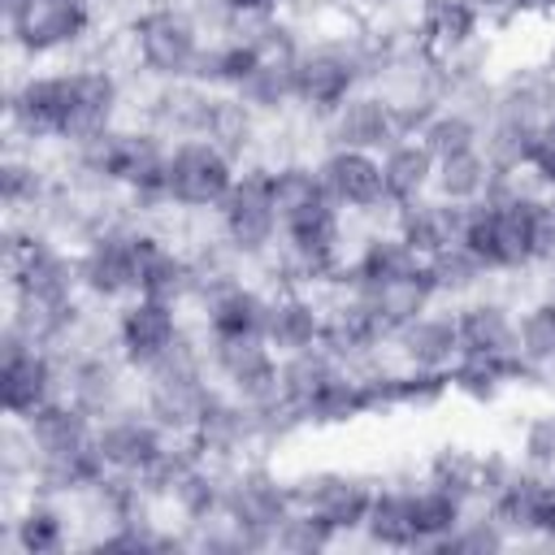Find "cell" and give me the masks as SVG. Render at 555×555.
Masks as SVG:
<instances>
[{"instance_id": "obj_11", "label": "cell", "mask_w": 555, "mask_h": 555, "mask_svg": "<svg viewBox=\"0 0 555 555\" xmlns=\"http://www.w3.org/2000/svg\"><path fill=\"white\" fill-rule=\"evenodd\" d=\"M373 490H377V481L364 477V473H351V468H304V473L291 477L295 507L317 512L343 542L360 538Z\"/></svg>"}, {"instance_id": "obj_2", "label": "cell", "mask_w": 555, "mask_h": 555, "mask_svg": "<svg viewBox=\"0 0 555 555\" xmlns=\"http://www.w3.org/2000/svg\"><path fill=\"white\" fill-rule=\"evenodd\" d=\"M126 56L134 65L130 78H147V82H186L199 48H204V30L195 22V13L186 9V0H152L139 4L126 17Z\"/></svg>"}, {"instance_id": "obj_13", "label": "cell", "mask_w": 555, "mask_h": 555, "mask_svg": "<svg viewBox=\"0 0 555 555\" xmlns=\"http://www.w3.org/2000/svg\"><path fill=\"white\" fill-rule=\"evenodd\" d=\"M191 438H195V447H199L208 460H217V464H243V460L269 451V434H264L260 408H251V403L225 395L221 386H217L212 403L204 408L199 425L191 429Z\"/></svg>"}, {"instance_id": "obj_28", "label": "cell", "mask_w": 555, "mask_h": 555, "mask_svg": "<svg viewBox=\"0 0 555 555\" xmlns=\"http://www.w3.org/2000/svg\"><path fill=\"white\" fill-rule=\"evenodd\" d=\"M351 295H360V299L377 312V321H382L390 334H395L399 325L416 321L421 312H429L434 304H442L438 291H434V278H429V260L416 264V269H408V273H395V278H386V282H373V286H364V291H351Z\"/></svg>"}, {"instance_id": "obj_41", "label": "cell", "mask_w": 555, "mask_h": 555, "mask_svg": "<svg viewBox=\"0 0 555 555\" xmlns=\"http://www.w3.org/2000/svg\"><path fill=\"white\" fill-rule=\"evenodd\" d=\"M338 369H343V364H338L325 347H304V351L282 356V403L299 416V408H304Z\"/></svg>"}, {"instance_id": "obj_34", "label": "cell", "mask_w": 555, "mask_h": 555, "mask_svg": "<svg viewBox=\"0 0 555 555\" xmlns=\"http://www.w3.org/2000/svg\"><path fill=\"white\" fill-rule=\"evenodd\" d=\"M494 178L499 173L486 160V152L481 147H468V152H455V156H442L438 160V169H434V195L447 199V204L468 208V204H477V199L490 195Z\"/></svg>"}, {"instance_id": "obj_50", "label": "cell", "mask_w": 555, "mask_h": 555, "mask_svg": "<svg viewBox=\"0 0 555 555\" xmlns=\"http://www.w3.org/2000/svg\"><path fill=\"white\" fill-rule=\"evenodd\" d=\"M546 65H555V48H551V61H546Z\"/></svg>"}, {"instance_id": "obj_33", "label": "cell", "mask_w": 555, "mask_h": 555, "mask_svg": "<svg viewBox=\"0 0 555 555\" xmlns=\"http://www.w3.org/2000/svg\"><path fill=\"white\" fill-rule=\"evenodd\" d=\"M269 195H273V208H278L282 221L330 204V195L321 186V173H317V156H291V160L269 165Z\"/></svg>"}, {"instance_id": "obj_14", "label": "cell", "mask_w": 555, "mask_h": 555, "mask_svg": "<svg viewBox=\"0 0 555 555\" xmlns=\"http://www.w3.org/2000/svg\"><path fill=\"white\" fill-rule=\"evenodd\" d=\"M61 395H65V369L56 351L22 347V351L0 356V403L9 421H26Z\"/></svg>"}, {"instance_id": "obj_3", "label": "cell", "mask_w": 555, "mask_h": 555, "mask_svg": "<svg viewBox=\"0 0 555 555\" xmlns=\"http://www.w3.org/2000/svg\"><path fill=\"white\" fill-rule=\"evenodd\" d=\"M9 52L39 65L78 52L100 35V0H17L4 9Z\"/></svg>"}, {"instance_id": "obj_27", "label": "cell", "mask_w": 555, "mask_h": 555, "mask_svg": "<svg viewBox=\"0 0 555 555\" xmlns=\"http://www.w3.org/2000/svg\"><path fill=\"white\" fill-rule=\"evenodd\" d=\"M542 499H546V473L520 464L486 499V512L512 533V542H542Z\"/></svg>"}, {"instance_id": "obj_29", "label": "cell", "mask_w": 555, "mask_h": 555, "mask_svg": "<svg viewBox=\"0 0 555 555\" xmlns=\"http://www.w3.org/2000/svg\"><path fill=\"white\" fill-rule=\"evenodd\" d=\"M373 416V399H369V382L360 369H338L304 408H299V425L304 429H347L356 421Z\"/></svg>"}, {"instance_id": "obj_46", "label": "cell", "mask_w": 555, "mask_h": 555, "mask_svg": "<svg viewBox=\"0 0 555 555\" xmlns=\"http://www.w3.org/2000/svg\"><path fill=\"white\" fill-rule=\"evenodd\" d=\"M538 247H542V269L555 264V186L538 195Z\"/></svg>"}, {"instance_id": "obj_43", "label": "cell", "mask_w": 555, "mask_h": 555, "mask_svg": "<svg viewBox=\"0 0 555 555\" xmlns=\"http://www.w3.org/2000/svg\"><path fill=\"white\" fill-rule=\"evenodd\" d=\"M343 538L308 507H295L278 529H273V546L269 551H286V555H317V551H330L338 546Z\"/></svg>"}, {"instance_id": "obj_45", "label": "cell", "mask_w": 555, "mask_h": 555, "mask_svg": "<svg viewBox=\"0 0 555 555\" xmlns=\"http://www.w3.org/2000/svg\"><path fill=\"white\" fill-rule=\"evenodd\" d=\"M529 173L542 191L555 186V117L538 126V143H533V156H529Z\"/></svg>"}, {"instance_id": "obj_18", "label": "cell", "mask_w": 555, "mask_h": 555, "mask_svg": "<svg viewBox=\"0 0 555 555\" xmlns=\"http://www.w3.org/2000/svg\"><path fill=\"white\" fill-rule=\"evenodd\" d=\"M325 147H360V152H386L399 139L395 126V108L377 87H360L351 91L325 121Z\"/></svg>"}, {"instance_id": "obj_1", "label": "cell", "mask_w": 555, "mask_h": 555, "mask_svg": "<svg viewBox=\"0 0 555 555\" xmlns=\"http://www.w3.org/2000/svg\"><path fill=\"white\" fill-rule=\"evenodd\" d=\"M373 56H377V39L373 30L360 35H308L291 74H295V108L308 117H330L351 91L369 87L373 74Z\"/></svg>"}, {"instance_id": "obj_23", "label": "cell", "mask_w": 555, "mask_h": 555, "mask_svg": "<svg viewBox=\"0 0 555 555\" xmlns=\"http://www.w3.org/2000/svg\"><path fill=\"white\" fill-rule=\"evenodd\" d=\"M225 477H230V464H217V460H195L186 473L173 477V486L165 490L160 507L173 525H186V529H199L217 516H225Z\"/></svg>"}, {"instance_id": "obj_31", "label": "cell", "mask_w": 555, "mask_h": 555, "mask_svg": "<svg viewBox=\"0 0 555 555\" xmlns=\"http://www.w3.org/2000/svg\"><path fill=\"white\" fill-rule=\"evenodd\" d=\"M260 130H264V117L234 91H212V104H208V117H204V134L208 143H217L221 152H230L238 165H247L256 156V143H260Z\"/></svg>"}, {"instance_id": "obj_17", "label": "cell", "mask_w": 555, "mask_h": 555, "mask_svg": "<svg viewBox=\"0 0 555 555\" xmlns=\"http://www.w3.org/2000/svg\"><path fill=\"white\" fill-rule=\"evenodd\" d=\"M269 286L256 273H243L217 291H208L195 304V325L208 338H247V334H264V312H269Z\"/></svg>"}, {"instance_id": "obj_47", "label": "cell", "mask_w": 555, "mask_h": 555, "mask_svg": "<svg viewBox=\"0 0 555 555\" xmlns=\"http://www.w3.org/2000/svg\"><path fill=\"white\" fill-rule=\"evenodd\" d=\"M238 22H260V17H278V13H291L295 0H221Z\"/></svg>"}, {"instance_id": "obj_9", "label": "cell", "mask_w": 555, "mask_h": 555, "mask_svg": "<svg viewBox=\"0 0 555 555\" xmlns=\"http://www.w3.org/2000/svg\"><path fill=\"white\" fill-rule=\"evenodd\" d=\"M186 308L152 295H130L113 308V351L134 373H147L156 360H165L186 338Z\"/></svg>"}, {"instance_id": "obj_35", "label": "cell", "mask_w": 555, "mask_h": 555, "mask_svg": "<svg viewBox=\"0 0 555 555\" xmlns=\"http://www.w3.org/2000/svg\"><path fill=\"white\" fill-rule=\"evenodd\" d=\"M481 130H486V113L477 104H464V100H447L425 126H421V143L442 160V156H455V152H468V147H481Z\"/></svg>"}, {"instance_id": "obj_37", "label": "cell", "mask_w": 555, "mask_h": 555, "mask_svg": "<svg viewBox=\"0 0 555 555\" xmlns=\"http://www.w3.org/2000/svg\"><path fill=\"white\" fill-rule=\"evenodd\" d=\"M468 507H473V503L455 499L451 490H442V486L416 477V481H412V520H416L421 551H438V546L451 538V529L464 520Z\"/></svg>"}, {"instance_id": "obj_44", "label": "cell", "mask_w": 555, "mask_h": 555, "mask_svg": "<svg viewBox=\"0 0 555 555\" xmlns=\"http://www.w3.org/2000/svg\"><path fill=\"white\" fill-rule=\"evenodd\" d=\"M503 546H516L512 533L486 512V503H473L464 512V520L451 529V538L438 546V551H460V555H486V551H503Z\"/></svg>"}, {"instance_id": "obj_38", "label": "cell", "mask_w": 555, "mask_h": 555, "mask_svg": "<svg viewBox=\"0 0 555 555\" xmlns=\"http://www.w3.org/2000/svg\"><path fill=\"white\" fill-rule=\"evenodd\" d=\"M533 143H538V121H525V117H512V113H490L486 117L481 152L494 165V173H520V169H529Z\"/></svg>"}, {"instance_id": "obj_16", "label": "cell", "mask_w": 555, "mask_h": 555, "mask_svg": "<svg viewBox=\"0 0 555 555\" xmlns=\"http://www.w3.org/2000/svg\"><path fill=\"white\" fill-rule=\"evenodd\" d=\"M169 438L173 434H165L139 403H130V408H121V412H113L95 425L100 460H104L108 473H121V477H143L160 460Z\"/></svg>"}, {"instance_id": "obj_49", "label": "cell", "mask_w": 555, "mask_h": 555, "mask_svg": "<svg viewBox=\"0 0 555 555\" xmlns=\"http://www.w3.org/2000/svg\"><path fill=\"white\" fill-rule=\"evenodd\" d=\"M542 542H555V473H546V499H542Z\"/></svg>"}, {"instance_id": "obj_36", "label": "cell", "mask_w": 555, "mask_h": 555, "mask_svg": "<svg viewBox=\"0 0 555 555\" xmlns=\"http://www.w3.org/2000/svg\"><path fill=\"white\" fill-rule=\"evenodd\" d=\"M421 477L434 481V486H442V490H451V494L464 499V503H481L486 451H473V447H464V442H447V447H438V451L425 460Z\"/></svg>"}, {"instance_id": "obj_26", "label": "cell", "mask_w": 555, "mask_h": 555, "mask_svg": "<svg viewBox=\"0 0 555 555\" xmlns=\"http://www.w3.org/2000/svg\"><path fill=\"white\" fill-rule=\"evenodd\" d=\"M390 225L395 234L421 256V260H434L438 251L455 247L460 243V230H464V208L460 204H447L438 195H421L412 204H399L390 212Z\"/></svg>"}, {"instance_id": "obj_39", "label": "cell", "mask_w": 555, "mask_h": 555, "mask_svg": "<svg viewBox=\"0 0 555 555\" xmlns=\"http://www.w3.org/2000/svg\"><path fill=\"white\" fill-rule=\"evenodd\" d=\"M429 278H434V291H438L442 304H460V299H468V295H477L494 282V273L460 243L429 260Z\"/></svg>"}, {"instance_id": "obj_5", "label": "cell", "mask_w": 555, "mask_h": 555, "mask_svg": "<svg viewBox=\"0 0 555 555\" xmlns=\"http://www.w3.org/2000/svg\"><path fill=\"white\" fill-rule=\"evenodd\" d=\"M295 512L291 477H282L264 455L230 464L225 477V516L256 542V551L273 546V529Z\"/></svg>"}, {"instance_id": "obj_8", "label": "cell", "mask_w": 555, "mask_h": 555, "mask_svg": "<svg viewBox=\"0 0 555 555\" xmlns=\"http://www.w3.org/2000/svg\"><path fill=\"white\" fill-rule=\"evenodd\" d=\"M321 186L334 208H343L351 221L369 225H390L395 204L386 199L382 182V152H360V147H325L317 156Z\"/></svg>"}, {"instance_id": "obj_24", "label": "cell", "mask_w": 555, "mask_h": 555, "mask_svg": "<svg viewBox=\"0 0 555 555\" xmlns=\"http://www.w3.org/2000/svg\"><path fill=\"white\" fill-rule=\"evenodd\" d=\"M447 382H451L455 399L477 403V408H494L503 395L533 386V373L525 369L520 356H460L447 369Z\"/></svg>"}, {"instance_id": "obj_10", "label": "cell", "mask_w": 555, "mask_h": 555, "mask_svg": "<svg viewBox=\"0 0 555 555\" xmlns=\"http://www.w3.org/2000/svg\"><path fill=\"white\" fill-rule=\"evenodd\" d=\"M208 369L212 382L251 403V408H273L282 403V356L264 343V334H247V338H208Z\"/></svg>"}, {"instance_id": "obj_22", "label": "cell", "mask_w": 555, "mask_h": 555, "mask_svg": "<svg viewBox=\"0 0 555 555\" xmlns=\"http://www.w3.org/2000/svg\"><path fill=\"white\" fill-rule=\"evenodd\" d=\"M486 26L490 22L473 0H412V35L434 56H451L486 39Z\"/></svg>"}, {"instance_id": "obj_42", "label": "cell", "mask_w": 555, "mask_h": 555, "mask_svg": "<svg viewBox=\"0 0 555 555\" xmlns=\"http://www.w3.org/2000/svg\"><path fill=\"white\" fill-rule=\"evenodd\" d=\"M516 455L520 464L538 473H555V395L538 403L533 412H525L520 434H516Z\"/></svg>"}, {"instance_id": "obj_19", "label": "cell", "mask_w": 555, "mask_h": 555, "mask_svg": "<svg viewBox=\"0 0 555 555\" xmlns=\"http://www.w3.org/2000/svg\"><path fill=\"white\" fill-rule=\"evenodd\" d=\"M460 330V356H516V299L499 291H477L451 304Z\"/></svg>"}, {"instance_id": "obj_40", "label": "cell", "mask_w": 555, "mask_h": 555, "mask_svg": "<svg viewBox=\"0 0 555 555\" xmlns=\"http://www.w3.org/2000/svg\"><path fill=\"white\" fill-rule=\"evenodd\" d=\"M291 65H295V61H291ZM291 65L256 61V65H251V74L238 82V91H234V95H243V100H247L264 121L295 113V74H291Z\"/></svg>"}, {"instance_id": "obj_25", "label": "cell", "mask_w": 555, "mask_h": 555, "mask_svg": "<svg viewBox=\"0 0 555 555\" xmlns=\"http://www.w3.org/2000/svg\"><path fill=\"white\" fill-rule=\"evenodd\" d=\"M95 416L87 408H78L69 395L43 403L35 416L22 421L26 438H30V464L35 460H52V455H69L82 447H95Z\"/></svg>"}, {"instance_id": "obj_30", "label": "cell", "mask_w": 555, "mask_h": 555, "mask_svg": "<svg viewBox=\"0 0 555 555\" xmlns=\"http://www.w3.org/2000/svg\"><path fill=\"white\" fill-rule=\"evenodd\" d=\"M360 538L382 551H421L412 520V481H377Z\"/></svg>"}, {"instance_id": "obj_48", "label": "cell", "mask_w": 555, "mask_h": 555, "mask_svg": "<svg viewBox=\"0 0 555 555\" xmlns=\"http://www.w3.org/2000/svg\"><path fill=\"white\" fill-rule=\"evenodd\" d=\"M555 0H516V22H551Z\"/></svg>"}, {"instance_id": "obj_20", "label": "cell", "mask_w": 555, "mask_h": 555, "mask_svg": "<svg viewBox=\"0 0 555 555\" xmlns=\"http://www.w3.org/2000/svg\"><path fill=\"white\" fill-rule=\"evenodd\" d=\"M386 360L395 364H408V369H434V373H447L455 360H460V330H455V312L451 304L447 308H429L421 312L416 321L399 325L390 338H386Z\"/></svg>"}, {"instance_id": "obj_7", "label": "cell", "mask_w": 555, "mask_h": 555, "mask_svg": "<svg viewBox=\"0 0 555 555\" xmlns=\"http://www.w3.org/2000/svg\"><path fill=\"white\" fill-rule=\"evenodd\" d=\"M238 160L208 139H178L169 143L165 165V199L178 212H217L238 178Z\"/></svg>"}, {"instance_id": "obj_15", "label": "cell", "mask_w": 555, "mask_h": 555, "mask_svg": "<svg viewBox=\"0 0 555 555\" xmlns=\"http://www.w3.org/2000/svg\"><path fill=\"white\" fill-rule=\"evenodd\" d=\"M74 538V512L65 499L30 490L13 507H4V551L9 555H61Z\"/></svg>"}, {"instance_id": "obj_12", "label": "cell", "mask_w": 555, "mask_h": 555, "mask_svg": "<svg viewBox=\"0 0 555 555\" xmlns=\"http://www.w3.org/2000/svg\"><path fill=\"white\" fill-rule=\"evenodd\" d=\"M321 295H325L321 347L343 369H373L377 360H386L390 330L377 321V312L360 295H351V291H321Z\"/></svg>"}, {"instance_id": "obj_6", "label": "cell", "mask_w": 555, "mask_h": 555, "mask_svg": "<svg viewBox=\"0 0 555 555\" xmlns=\"http://www.w3.org/2000/svg\"><path fill=\"white\" fill-rule=\"evenodd\" d=\"M78 282L87 304L117 308L139 295V221H108L78 247Z\"/></svg>"}, {"instance_id": "obj_32", "label": "cell", "mask_w": 555, "mask_h": 555, "mask_svg": "<svg viewBox=\"0 0 555 555\" xmlns=\"http://www.w3.org/2000/svg\"><path fill=\"white\" fill-rule=\"evenodd\" d=\"M434 169H438V156H434L416 134H399V139L382 152L386 199L399 208V204H412V199H421V195H434Z\"/></svg>"}, {"instance_id": "obj_21", "label": "cell", "mask_w": 555, "mask_h": 555, "mask_svg": "<svg viewBox=\"0 0 555 555\" xmlns=\"http://www.w3.org/2000/svg\"><path fill=\"white\" fill-rule=\"evenodd\" d=\"M321 330H325V295L321 291L278 286L269 295L264 343L278 356H291V351H304V347H321Z\"/></svg>"}, {"instance_id": "obj_4", "label": "cell", "mask_w": 555, "mask_h": 555, "mask_svg": "<svg viewBox=\"0 0 555 555\" xmlns=\"http://www.w3.org/2000/svg\"><path fill=\"white\" fill-rule=\"evenodd\" d=\"M212 221H217L221 243L256 273L282 243V217H278L273 195H269V169L264 165H243L230 195L212 212Z\"/></svg>"}]
</instances>
